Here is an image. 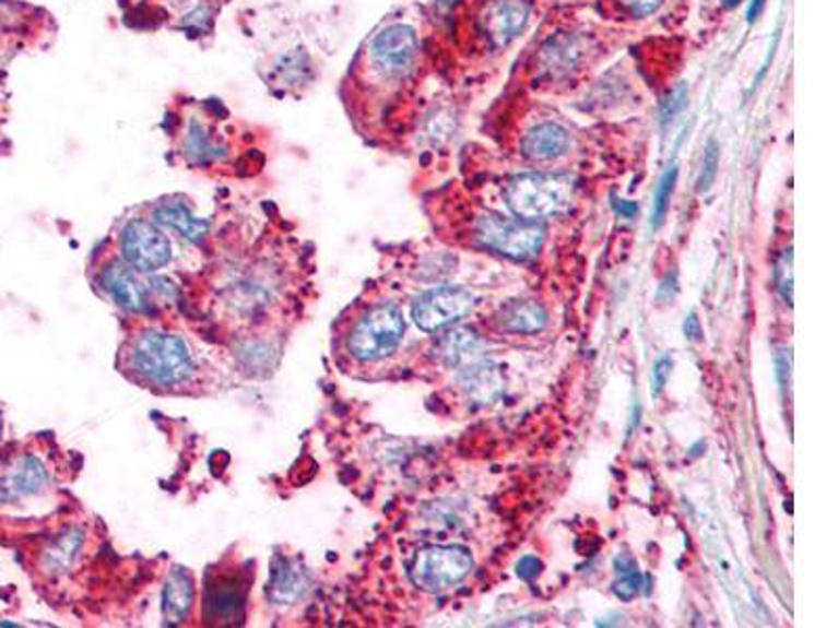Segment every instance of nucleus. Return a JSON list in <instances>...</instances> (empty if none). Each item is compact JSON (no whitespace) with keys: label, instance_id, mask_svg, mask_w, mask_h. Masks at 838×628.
<instances>
[{"label":"nucleus","instance_id":"obj_1","mask_svg":"<svg viewBox=\"0 0 838 628\" xmlns=\"http://www.w3.org/2000/svg\"><path fill=\"white\" fill-rule=\"evenodd\" d=\"M128 376L153 388H177L196 371V360L182 335L143 329L128 342Z\"/></svg>","mask_w":838,"mask_h":628},{"label":"nucleus","instance_id":"obj_2","mask_svg":"<svg viewBox=\"0 0 838 628\" xmlns=\"http://www.w3.org/2000/svg\"><path fill=\"white\" fill-rule=\"evenodd\" d=\"M405 335V319L397 304L376 301L367 306L346 331L344 344L356 363H378L394 354Z\"/></svg>","mask_w":838,"mask_h":628},{"label":"nucleus","instance_id":"obj_3","mask_svg":"<svg viewBox=\"0 0 838 628\" xmlns=\"http://www.w3.org/2000/svg\"><path fill=\"white\" fill-rule=\"evenodd\" d=\"M506 200L518 218L536 223L568 212L575 201V185L568 176L520 175L509 182Z\"/></svg>","mask_w":838,"mask_h":628},{"label":"nucleus","instance_id":"obj_4","mask_svg":"<svg viewBox=\"0 0 838 628\" xmlns=\"http://www.w3.org/2000/svg\"><path fill=\"white\" fill-rule=\"evenodd\" d=\"M474 566L472 553L461 545H433L415 555L409 577L428 593H440L459 584Z\"/></svg>","mask_w":838,"mask_h":628},{"label":"nucleus","instance_id":"obj_5","mask_svg":"<svg viewBox=\"0 0 838 628\" xmlns=\"http://www.w3.org/2000/svg\"><path fill=\"white\" fill-rule=\"evenodd\" d=\"M476 237L484 248L508 256L514 260H529L536 256L545 241V228L533 221H511L486 214L476 226Z\"/></svg>","mask_w":838,"mask_h":628},{"label":"nucleus","instance_id":"obj_6","mask_svg":"<svg viewBox=\"0 0 838 628\" xmlns=\"http://www.w3.org/2000/svg\"><path fill=\"white\" fill-rule=\"evenodd\" d=\"M122 260L139 273H155L168 266L173 248L157 223L132 218L120 235Z\"/></svg>","mask_w":838,"mask_h":628},{"label":"nucleus","instance_id":"obj_7","mask_svg":"<svg viewBox=\"0 0 838 628\" xmlns=\"http://www.w3.org/2000/svg\"><path fill=\"white\" fill-rule=\"evenodd\" d=\"M474 304V296L463 287H438L415 301L413 321L422 331H438L468 317Z\"/></svg>","mask_w":838,"mask_h":628},{"label":"nucleus","instance_id":"obj_8","mask_svg":"<svg viewBox=\"0 0 838 628\" xmlns=\"http://www.w3.org/2000/svg\"><path fill=\"white\" fill-rule=\"evenodd\" d=\"M417 57V36L413 27L403 24L388 25L376 34L369 45V59L374 68L386 78L405 75Z\"/></svg>","mask_w":838,"mask_h":628},{"label":"nucleus","instance_id":"obj_9","mask_svg":"<svg viewBox=\"0 0 838 628\" xmlns=\"http://www.w3.org/2000/svg\"><path fill=\"white\" fill-rule=\"evenodd\" d=\"M49 486L47 465L32 452H22L0 467V502H24Z\"/></svg>","mask_w":838,"mask_h":628},{"label":"nucleus","instance_id":"obj_10","mask_svg":"<svg viewBox=\"0 0 838 628\" xmlns=\"http://www.w3.org/2000/svg\"><path fill=\"white\" fill-rule=\"evenodd\" d=\"M246 586L237 577L216 574L205 586L203 618L210 625H235L244 618Z\"/></svg>","mask_w":838,"mask_h":628},{"label":"nucleus","instance_id":"obj_11","mask_svg":"<svg viewBox=\"0 0 838 628\" xmlns=\"http://www.w3.org/2000/svg\"><path fill=\"white\" fill-rule=\"evenodd\" d=\"M99 287L109 296V300L130 312H141L150 306L143 281L125 260H114L103 266Z\"/></svg>","mask_w":838,"mask_h":628},{"label":"nucleus","instance_id":"obj_12","mask_svg":"<svg viewBox=\"0 0 838 628\" xmlns=\"http://www.w3.org/2000/svg\"><path fill=\"white\" fill-rule=\"evenodd\" d=\"M529 15L531 7L524 0H493L486 4L481 24L493 45L506 47L524 29Z\"/></svg>","mask_w":838,"mask_h":628},{"label":"nucleus","instance_id":"obj_13","mask_svg":"<svg viewBox=\"0 0 838 628\" xmlns=\"http://www.w3.org/2000/svg\"><path fill=\"white\" fill-rule=\"evenodd\" d=\"M196 586L193 578L185 568H175L162 591V614L166 625H182L193 607Z\"/></svg>","mask_w":838,"mask_h":628},{"label":"nucleus","instance_id":"obj_14","mask_svg":"<svg viewBox=\"0 0 838 628\" xmlns=\"http://www.w3.org/2000/svg\"><path fill=\"white\" fill-rule=\"evenodd\" d=\"M438 358L447 365V367H456V369H463L472 363H476L479 358H483V340L476 335V331L472 329H453L449 331L440 342H438Z\"/></svg>","mask_w":838,"mask_h":628},{"label":"nucleus","instance_id":"obj_15","mask_svg":"<svg viewBox=\"0 0 838 628\" xmlns=\"http://www.w3.org/2000/svg\"><path fill=\"white\" fill-rule=\"evenodd\" d=\"M459 381L463 390L481 404L495 401L504 392V377L499 374V369L484 358H479L476 363L463 367Z\"/></svg>","mask_w":838,"mask_h":628},{"label":"nucleus","instance_id":"obj_16","mask_svg":"<svg viewBox=\"0 0 838 628\" xmlns=\"http://www.w3.org/2000/svg\"><path fill=\"white\" fill-rule=\"evenodd\" d=\"M497 323L508 333H539L547 325V312L541 304L531 300L508 301L497 315Z\"/></svg>","mask_w":838,"mask_h":628},{"label":"nucleus","instance_id":"obj_17","mask_svg":"<svg viewBox=\"0 0 838 628\" xmlns=\"http://www.w3.org/2000/svg\"><path fill=\"white\" fill-rule=\"evenodd\" d=\"M82 541L84 536L78 528H68L57 538H52L43 555L45 572L55 577L70 572L72 566L76 564L78 555L82 552Z\"/></svg>","mask_w":838,"mask_h":628},{"label":"nucleus","instance_id":"obj_18","mask_svg":"<svg viewBox=\"0 0 838 628\" xmlns=\"http://www.w3.org/2000/svg\"><path fill=\"white\" fill-rule=\"evenodd\" d=\"M570 147V134L566 128L558 125H539L533 128L524 143L522 150L531 159H554Z\"/></svg>","mask_w":838,"mask_h":628},{"label":"nucleus","instance_id":"obj_19","mask_svg":"<svg viewBox=\"0 0 838 628\" xmlns=\"http://www.w3.org/2000/svg\"><path fill=\"white\" fill-rule=\"evenodd\" d=\"M155 223L160 226H170L173 230L180 233V237H185L189 241H202L208 228H210L205 221L196 218L191 214V210L178 201L162 203L155 210Z\"/></svg>","mask_w":838,"mask_h":628},{"label":"nucleus","instance_id":"obj_20","mask_svg":"<svg viewBox=\"0 0 838 628\" xmlns=\"http://www.w3.org/2000/svg\"><path fill=\"white\" fill-rule=\"evenodd\" d=\"M306 584L308 582H306L305 572L298 570L294 561L280 559V566H275L269 582V597L271 602L283 603V605L296 603L305 595Z\"/></svg>","mask_w":838,"mask_h":628},{"label":"nucleus","instance_id":"obj_21","mask_svg":"<svg viewBox=\"0 0 838 628\" xmlns=\"http://www.w3.org/2000/svg\"><path fill=\"white\" fill-rule=\"evenodd\" d=\"M675 180H677V166H671L659 182V189L654 193V205H652V226L659 228L666 218V212H669V201L673 195V189H675Z\"/></svg>","mask_w":838,"mask_h":628},{"label":"nucleus","instance_id":"obj_22","mask_svg":"<svg viewBox=\"0 0 838 628\" xmlns=\"http://www.w3.org/2000/svg\"><path fill=\"white\" fill-rule=\"evenodd\" d=\"M717 170H719V147L717 143L711 141L709 147L705 151V159H703V170H700V178H698V191L705 193L711 189L715 178H717Z\"/></svg>","mask_w":838,"mask_h":628},{"label":"nucleus","instance_id":"obj_23","mask_svg":"<svg viewBox=\"0 0 838 628\" xmlns=\"http://www.w3.org/2000/svg\"><path fill=\"white\" fill-rule=\"evenodd\" d=\"M187 153H191L200 162H203V155H205V159L214 157V147L208 143L202 126L193 125V128H191L189 139H187Z\"/></svg>","mask_w":838,"mask_h":628},{"label":"nucleus","instance_id":"obj_24","mask_svg":"<svg viewBox=\"0 0 838 628\" xmlns=\"http://www.w3.org/2000/svg\"><path fill=\"white\" fill-rule=\"evenodd\" d=\"M639 591H641V574H639V570L623 574V578L614 584V595L618 600H623V602H632L634 597H637Z\"/></svg>","mask_w":838,"mask_h":628},{"label":"nucleus","instance_id":"obj_25","mask_svg":"<svg viewBox=\"0 0 838 628\" xmlns=\"http://www.w3.org/2000/svg\"><path fill=\"white\" fill-rule=\"evenodd\" d=\"M671 369H673V358L669 354H662L652 367V396L654 399L661 396L662 390L666 386V379L671 376Z\"/></svg>","mask_w":838,"mask_h":628},{"label":"nucleus","instance_id":"obj_26","mask_svg":"<svg viewBox=\"0 0 838 628\" xmlns=\"http://www.w3.org/2000/svg\"><path fill=\"white\" fill-rule=\"evenodd\" d=\"M778 287L788 304H792V251L788 250L778 264Z\"/></svg>","mask_w":838,"mask_h":628},{"label":"nucleus","instance_id":"obj_27","mask_svg":"<svg viewBox=\"0 0 838 628\" xmlns=\"http://www.w3.org/2000/svg\"><path fill=\"white\" fill-rule=\"evenodd\" d=\"M618 2L634 17H646V15L654 13L661 4V0H618Z\"/></svg>","mask_w":838,"mask_h":628},{"label":"nucleus","instance_id":"obj_28","mask_svg":"<svg viewBox=\"0 0 838 628\" xmlns=\"http://www.w3.org/2000/svg\"><path fill=\"white\" fill-rule=\"evenodd\" d=\"M543 570V561L534 555H524L518 564H516V574L522 578V580H533L539 577Z\"/></svg>","mask_w":838,"mask_h":628},{"label":"nucleus","instance_id":"obj_29","mask_svg":"<svg viewBox=\"0 0 838 628\" xmlns=\"http://www.w3.org/2000/svg\"><path fill=\"white\" fill-rule=\"evenodd\" d=\"M675 294H677V275L673 273V275H669L662 281V285L659 287V292H657V298L662 304H666V301L675 298Z\"/></svg>","mask_w":838,"mask_h":628},{"label":"nucleus","instance_id":"obj_30","mask_svg":"<svg viewBox=\"0 0 838 628\" xmlns=\"http://www.w3.org/2000/svg\"><path fill=\"white\" fill-rule=\"evenodd\" d=\"M684 331H686L687 340H692V342H700V340H703L700 319L696 317V312H689V315H687L686 323H684Z\"/></svg>","mask_w":838,"mask_h":628},{"label":"nucleus","instance_id":"obj_31","mask_svg":"<svg viewBox=\"0 0 838 628\" xmlns=\"http://www.w3.org/2000/svg\"><path fill=\"white\" fill-rule=\"evenodd\" d=\"M614 210L623 216V218H636L637 212H639V208H637L636 201H614Z\"/></svg>","mask_w":838,"mask_h":628},{"label":"nucleus","instance_id":"obj_32","mask_svg":"<svg viewBox=\"0 0 838 628\" xmlns=\"http://www.w3.org/2000/svg\"><path fill=\"white\" fill-rule=\"evenodd\" d=\"M763 4H765V0H753V2H751V7H748V20H751V22L757 20V15L762 13Z\"/></svg>","mask_w":838,"mask_h":628},{"label":"nucleus","instance_id":"obj_33","mask_svg":"<svg viewBox=\"0 0 838 628\" xmlns=\"http://www.w3.org/2000/svg\"><path fill=\"white\" fill-rule=\"evenodd\" d=\"M736 2H740V0H725V4H728V7H734Z\"/></svg>","mask_w":838,"mask_h":628},{"label":"nucleus","instance_id":"obj_34","mask_svg":"<svg viewBox=\"0 0 838 628\" xmlns=\"http://www.w3.org/2000/svg\"><path fill=\"white\" fill-rule=\"evenodd\" d=\"M0 429H2V419H0Z\"/></svg>","mask_w":838,"mask_h":628}]
</instances>
